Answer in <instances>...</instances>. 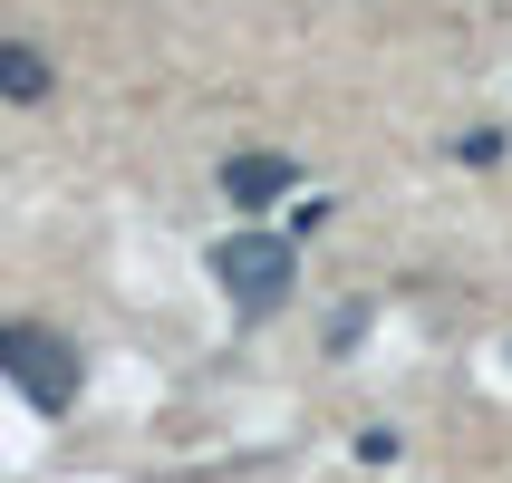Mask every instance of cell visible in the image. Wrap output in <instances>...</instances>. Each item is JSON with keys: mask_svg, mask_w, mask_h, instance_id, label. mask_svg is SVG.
<instances>
[{"mask_svg": "<svg viewBox=\"0 0 512 483\" xmlns=\"http://www.w3.org/2000/svg\"><path fill=\"white\" fill-rule=\"evenodd\" d=\"M290 184H300L290 155H232V165H223V194H232V203H281Z\"/></svg>", "mask_w": 512, "mask_h": 483, "instance_id": "cell-3", "label": "cell"}, {"mask_svg": "<svg viewBox=\"0 0 512 483\" xmlns=\"http://www.w3.org/2000/svg\"><path fill=\"white\" fill-rule=\"evenodd\" d=\"M0 377H10V387H20L29 406H39V416H68V406H78V348L58 339V329H29V319H0Z\"/></svg>", "mask_w": 512, "mask_h": 483, "instance_id": "cell-2", "label": "cell"}, {"mask_svg": "<svg viewBox=\"0 0 512 483\" xmlns=\"http://www.w3.org/2000/svg\"><path fill=\"white\" fill-rule=\"evenodd\" d=\"M213 281H223V300L242 319H271L290 300V281H300V252H290L281 232H223L213 242Z\"/></svg>", "mask_w": 512, "mask_h": 483, "instance_id": "cell-1", "label": "cell"}, {"mask_svg": "<svg viewBox=\"0 0 512 483\" xmlns=\"http://www.w3.org/2000/svg\"><path fill=\"white\" fill-rule=\"evenodd\" d=\"M0 97L10 107H39L49 97V58L29 49V39H0Z\"/></svg>", "mask_w": 512, "mask_h": 483, "instance_id": "cell-4", "label": "cell"}]
</instances>
